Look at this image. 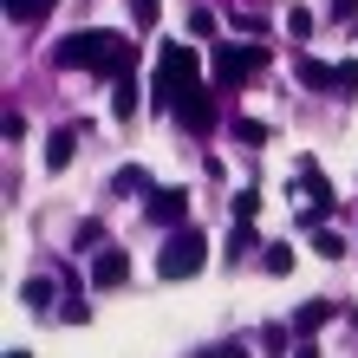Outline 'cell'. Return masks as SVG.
<instances>
[{"label":"cell","instance_id":"1","mask_svg":"<svg viewBox=\"0 0 358 358\" xmlns=\"http://www.w3.org/2000/svg\"><path fill=\"white\" fill-rule=\"evenodd\" d=\"M52 59H59V66H78V72H98V78H124V72H131V39H124V33H78Z\"/></svg>","mask_w":358,"mask_h":358},{"label":"cell","instance_id":"2","mask_svg":"<svg viewBox=\"0 0 358 358\" xmlns=\"http://www.w3.org/2000/svg\"><path fill=\"white\" fill-rule=\"evenodd\" d=\"M196 85V52L176 46V39H163V52H157V104L163 111H176V98Z\"/></svg>","mask_w":358,"mask_h":358},{"label":"cell","instance_id":"3","mask_svg":"<svg viewBox=\"0 0 358 358\" xmlns=\"http://www.w3.org/2000/svg\"><path fill=\"white\" fill-rule=\"evenodd\" d=\"M202 261H208V241L196 235V228H176V235L163 241V255H157V273L163 280H196Z\"/></svg>","mask_w":358,"mask_h":358},{"label":"cell","instance_id":"4","mask_svg":"<svg viewBox=\"0 0 358 358\" xmlns=\"http://www.w3.org/2000/svg\"><path fill=\"white\" fill-rule=\"evenodd\" d=\"M261 66H267L261 46H215V92H241Z\"/></svg>","mask_w":358,"mask_h":358},{"label":"cell","instance_id":"5","mask_svg":"<svg viewBox=\"0 0 358 358\" xmlns=\"http://www.w3.org/2000/svg\"><path fill=\"white\" fill-rule=\"evenodd\" d=\"M176 124H189L196 137H208V131H215V92H208V85H189L176 98Z\"/></svg>","mask_w":358,"mask_h":358},{"label":"cell","instance_id":"6","mask_svg":"<svg viewBox=\"0 0 358 358\" xmlns=\"http://www.w3.org/2000/svg\"><path fill=\"white\" fill-rule=\"evenodd\" d=\"M78 137H85V124H59V131L46 137V170H72V157H78Z\"/></svg>","mask_w":358,"mask_h":358},{"label":"cell","instance_id":"7","mask_svg":"<svg viewBox=\"0 0 358 358\" xmlns=\"http://www.w3.org/2000/svg\"><path fill=\"white\" fill-rule=\"evenodd\" d=\"M131 280V255H124V248H98V261H92V287H124Z\"/></svg>","mask_w":358,"mask_h":358},{"label":"cell","instance_id":"8","mask_svg":"<svg viewBox=\"0 0 358 358\" xmlns=\"http://www.w3.org/2000/svg\"><path fill=\"white\" fill-rule=\"evenodd\" d=\"M143 208H150L157 228H170V222L189 215V189H157V196H143Z\"/></svg>","mask_w":358,"mask_h":358},{"label":"cell","instance_id":"9","mask_svg":"<svg viewBox=\"0 0 358 358\" xmlns=\"http://www.w3.org/2000/svg\"><path fill=\"white\" fill-rule=\"evenodd\" d=\"M111 85H117V92H111V117H124V124H131V117L143 111V92H137V78L124 72V78H111Z\"/></svg>","mask_w":358,"mask_h":358},{"label":"cell","instance_id":"10","mask_svg":"<svg viewBox=\"0 0 358 358\" xmlns=\"http://www.w3.org/2000/svg\"><path fill=\"white\" fill-rule=\"evenodd\" d=\"M300 85H306V92H339V66H320V59H300Z\"/></svg>","mask_w":358,"mask_h":358},{"label":"cell","instance_id":"11","mask_svg":"<svg viewBox=\"0 0 358 358\" xmlns=\"http://www.w3.org/2000/svg\"><path fill=\"white\" fill-rule=\"evenodd\" d=\"M52 7H59V0H7V20H13V27H39Z\"/></svg>","mask_w":358,"mask_h":358},{"label":"cell","instance_id":"12","mask_svg":"<svg viewBox=\"0 0 358 358\" xmlns=\"http://www.w3.org/2000/svg\"><path fill=\"white\" fill-rule=\"evenodd\" d=\"M117 196H157V182H150V170H143V163H131V170H117Z\"/></svg>","mask_w":358,"mask_h":358},{"label":"cell","instance_id":"13","mask_svg":"<svg viewBox=\"0 0 358 358\" xmlns=\"http://www.w3.org/2000/svg\"><path fill=\"white\" fill-rule=\"evenodd\" d=\"M20 306H33V313H52V280H20Z\"/></svg>","mask_w":358,"mask_h":358},{"label":"cell","instance_id":"14","mask_svg":"<svg viewBox=\"0 0 358 358\" xmlns=\"http://www.w3.org/2000/svg\"><path fill=\"white\" fill-rule=\"evenodd\" d=\"M332 313H339V300H313V306H300V320H293V326H300V332H313V326H326Z\"/></svg>","mask_w":358,"mask_h":358},{"label":"cell","instance_id":"15","mask_svg":"<svg viewBox=\"0 0 358 358\" xmlns=\"http://www.w3.org/2000/svg\"><path fill=\"white\" fill-rule=\"evenodd\" d=\"M255 241H261L255 228H248V222H235V235H228V248H222V255H228V261H241V255H255Z\"/></svg>","mask_w":358,"mask_h":358},{"label":"cell","instance_id":"16","mask_svg":"<svg viewBox=\"0 0 358 358\" xmlns=\"http://www.w3.org/2000/svg\"><path fill=\"white\" fill-rule=\"evenodd\" d=\"M72 248H78V255H98V248H104V228L98 222H78L72 228Z\"/></svg>","mask_w":358,"mask_h":358},{"label":"cell","instance_id":"17","mask_svg":"<svg viewBox=\"0 0 358 358\" xmlns=\"http://www.w3.org/2000/svg\"><path fill=\"white\" fill-rule=\"evenodd\" d=\"M235 137L248 143V150H261V143H267L273 131H267V124H255V117H235Z\"/></svg>","mask_w":358,"mask_h":358},{"label":"cell","instance_id":"18","mask_svg":"<svg viewBox=\"0 0 358 358\" xmlns=\"http://www.w3.org/2000/svg\"><path fill=\"white\" fill-rule=\"evenodd\" d=\"M313 255H320V261H339V255H345V241L332 235V228H320V235H313Z\"/></svg>","mask_w":358,"mask_h":358},{"label":"cell","instance_id":"19","mask_svg":"<svg viewBox=\"0 0 358 358\" xmlns=\"http://www.w3.org/2000/svg\"><path fill=\"white\" fill-rule=\"evenodd\" d=\"M261 267H267V273H293V248H267Z\"/></svg>","mask_w":358,"mask_h":358},{"label":"cell","instance_id":"20","mask_svg":"<svg viewBox=\"0 0 358 358\" xmlns=\"http://www.w3.org/2000/svg\"><path fill=\"white\" fill-rule=\"evenodd\" d=\"M189 33H196V39H215V13L196 7V13H189Z\"/></svg>","mask_w":358,"mask_h":358},{"label":"cell","instance_id":"21","mask_svg":"<svg viewBox=\"0 0 358 358\" xmlns=\"http://www.w3.org/2000/svg\"><path fill=\"white\" fill-rule=\"evenodd\" d=\"M339 98H358V59H345V66H339Z\"/></svg>","mask_w":358,"mask_h":358},{"label":"cell","instance_id":"22","mask_svg":"<svg viewBox=\"0 0 358 358\" xmlns=\"http://www.w3.org/2000/svg\"><path fill=\"white\" fill-rule=\"evenodd\" d=\"M287 33H293V39H306V33H313V13H306V7H293V13H287Z\"/></svg>","mask_w":358,"mask_h":358},{"label":"cell","instance_id":"23","mask_svg":"<svg viewBox=\"0 0 358 358\" xmlns=\"http://www.w3.org/2000/svg\"><path fill=\"white\" fill-rule=\"evenodd\" d=\"M131 20L137 27H157V0H131Z\"/></svg>","mask_w":358,"mask_h":358},{"label":"cell","instance_id":"24","mask_svg":"<svg viewBox=\"0 0 358 358\" xmlns=\"http://www.w3.org/2000/svg\"><path fill=\"white\" fill-rule=\"evenodd\" d=\"M255 208H261V196H255V189H241V196H235V222H248Z\"/></svg>","mask_w":358,"mask_h":358},{"label":"cell","instance_id":"25","mask_svg":"<svg viewBox=\"0 0 358 358\" xmlns=\"http://www.w3.org/2000/svg\"><path fill=\"white\" fill-rule=\"evenodd\" d=\"M358 13V0H332V20H352Z\"/></svg>","mask_w":358,"mask_h":358},{"label":"cell","instance_id":"26","mask_svg":"<svg viewBox=\"0 0 358 358\" xmlns=\"http://www.w3.org/2000/svg\"><path fill=\"white\" fill-rule=\"evenodd\" d=\"M293 358H320V352H313V345H306V339H300V345H293Z\"/></svg>","mask_w":358,"mask_h":358},{"label":"cell","instance_id":"27","mask_svg":"<svg viewBox=\"0 0 358 358\" xmlns=\"http://www.w3.org/2000/svg\"><path fill=\"white\" fill-rule=\"evenodd\" d=\"M7 358H27V352H7Z\"/></svg>","mask_w":358,"mask_h":358}]
</instances>
